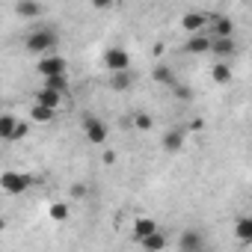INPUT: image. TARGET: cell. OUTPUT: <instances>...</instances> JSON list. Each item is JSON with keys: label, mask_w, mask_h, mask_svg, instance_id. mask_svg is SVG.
Masks as SVG:
<instances>
[{"label": "cell", "mask_w": 252, "mask_h": 252, "mask_svg": "<svg viewBox=\"0 0 252 252\" xmlns=\"http://www.w3.org/2000/svg\"><path fill=\"white\" fill-rule=\"evenodd\" d=\"M15 122H18V116H15V113H0V140H3V143H9V140H12Z\"/></svg>", "instance_id": "18"}, {"label": "cell", "mask_w": 252, "mask_h": 252, "mask_svg": "<svg viewBox=\"0 0 252 252\" xmlns=\"http://www.w3.org/2000/svg\"><path fill=\"white\" fill-rule=\"evenodd\" d=\"M116 160V152H104V163H113Z\"/></svg>", "instance_id": "28"}, {"label": "cell", "mask_w": 252, "mask_h": 252, "mask_svg": "<svg viewBox=\"0 0 252 252\" xmlns=\"http://www.w3.org/2000/svg\"><path fill=\"white\" fill-rule=\"evenodd\" d=\"M155 128V119L146 113V110H134V131H140V134H149Z\"/></svg>", "instance_id": "22"}, {"label": "cell", "mask_w": 252, "mask_h": 252, "mask_svg": "<svg viewBox=\"0 0 252 252\" xmlns=\"http://www.w3.org/2000/svg\"><path fill=\"white\" fill-rule=\"evenodd\" d=\"M184 143H187V128H169V131L160 137V149H163L166 155H181Z\"/></svg>", "instance_id": "5"}, {"label": "cell", "mask_w": 252, "mask_h": 252, "mask_svg": "<svg viewBox=\"0 0 252 252\" xmlns=\"http://www.w3.org/2000/svg\"><path fill=\"white\" fill-rule=\"evenodd\" d=\"M36 71H39V77L63 74V71H65V60H63V57H57V54H48V57H42V60L36 63Z\"/></svg>", "instance_id": "8"}, {"label": "cell", "mask_w": 252, "mask_h": 252, "mask_svg": "<svg viewBox=\"0 0 252 252\" xmlns=\"http://www.w3.org/2000/svg\"><path fill=\"white\" fill-rule=\"evenodd\" d=\"M202 128H205L202 119H193V122H190V131H202Z\"/></svg>", "instance_id": "27"}, {"label": "cell", "mask_w": 252, "mask_h": 252, "mask_svg": "<svg viewBox=\"0 0 252 252\" xmlns=\"http://www.w3.org/2000/svg\"><path fill=\"white\" fill-rule=\"evenodd\" d=\"M3 225H6V220H0V231H3Z\"/></svg>", "instance_id": "29"}, {"label": "cell", "mask_w": 252, "mask_h": 252, "mask_svg": "<svg viewBox=\"0 0 252 252\" xmlns=\"http://www.w3.org/2000/svg\"><path fill=\"white\" fill-rule=\"evenodd\" d=\"M27 131H30V125H27L24 119H18V122H15V131H12V140H24Z\"/></svg>", "instance_id": "24"}, {"label": "cell", "mask_w": 252, "mask_h": 252, "mask_svg": "<svg viewBox=\"0 0 252 252\" xmlns=\"http://www.w3.org/2000/svg\"><path fill=\"white\" fill-rule=\"evenodd\" d=\"M33 187V178L27 172H18V169H6L3 175H0V190L9 193V196H21Z\"/></svg>", "instance_id": "2"}, {"label": "cell", "mask_w": 252, "mask_h": 252, "mask_svg": "<svg viewBox=\"0 0 252 252\" xmlns=\"http://www.w3.org/2000/svg\"><path fill=\"white\" fill-rule=\"evenodd\" d=\"M45 12V6L39 3V0H15V15L21 18V21H33V18H39Z\"/></svg>", "instance_id": "11"}, {"label": "cell", "mask_w": 252, "mask_h": 252, "mask_svg": "<svg viewBox=\"0 0 252 252\" xmlns=\"http://www.w3.org/2000/svg\"><path fill=\"white\" fill-rule=\"evenodd\" d=\"M184 51H187V54H193V57H202V54H208V51H211V36H208V30L190 33V39H187Z\"/></svg>", "instance_id": "10"}, {"label": "cell", "mask_w": 252, "mask_h": 252, "mask_svg": "<svg viewBox=\"0 0 252 252\" xmlns=\"http://www.w3.org/2000/svg\"><path fill=\"white\" fill-rule=\"evenodd\" d=\"M63 98H65V95H60V92H54V89H45V86L36 92V104L54 107V110H60V107H63Z\"/></svg>", "instance_id": "15"}, {"label": "cell", "mask_w": 252, "mask_h": 252, "mask_svg": "<svg viewBox=\"0 0 252 252\" xmlns=\"http://www.w3.org/2000/svg\"><path fill=\"white\" fill-rule=\"evenodd\" d=\"M45 80V89H54V92H60V95H65L68 92V74L63 71V74H51V77H42Z\"/></svg>", "instance_id": "21"}, {"label": "cell", "mask_w": 252, "mask_h": 252, "mask_svg": "<svg viewBox=\"0 0 252 252\" xmlns=\"http://www.w3.org/2000/svg\"><path fill=\"white\" fill-rule=\"evenodd\" d=\"M80 125H83V134H86V140H89L92 146H104V143H107V125H104L98 116L86 113V116L80 119Z\"/></svg>", "instance_id": "3"}, {"label": "cell", "mask_w": 252, "mask_h": 252, "mask_svg": "<svg viewBox=\"0 0 252 252\" xmlns=\"http://www.w3.org/2000/svg\"><path fill=\"white\" fill-rule=\"evenodd\" d=\"M208 21H211V12H187V15H181V30L190 36V33H199V30H205L208 27Z\"/></svg>", "instance_id": "7"}, {"label": "cell", "mask_w": 252, "mask_h": 252, "mask_svg": "<svg viewBox=\"0 0 252 252\" xmlns=\"http://www.w3.org/2000/svg\"><path fill=\"white\" fill-rule=\"evenodd\" d=\"M231 77H234V71H231V63H228V60H217V63L211 65V80H214L217 86H228Z\"/></svg>", "instance_id": "12"}, {"label": "cell", "mask_w": 252, "mask_h": 252, "mask_svg": "<svg viewBox=\"0 0 252 252\" xmlns=\"http://www.w3.org/2000/svg\"><path fill=\"white\" fill-rule=\"evenodd\" d=\"M92 6L98 12H107V9H113V0H92Z\"/></svg>", "instance_id": "26"}, {"label": "cell", "mask_w": 252, "mask_h": 252, "mask_svg": "<svg viewBox=\"0 0 252 252\" xmlns=\"http://www.w3.org/2000/svg\"><path fill=\"white\" fill-rule=\"evenodd\" d=\"M208 54H214L217 60H234L237 57V39L234 36H211V51Z\"/></svg>", "instance_id": "4"}, {"label": "cell", "mask_w": 252, "mask_h": 252, "mask_svg": "<svg viewBox=\"0 0 252 252\" xmlns=\"http://www.w3.org/2000/svg\"><path fill=\"white\" fill-rule=\"evenodd\" d=\"M234 234H237V240L240 243H252V217H240L237 222H234Z\"/></svg>", "instance_id": "20"}, {"label": "cell", "mask_w": 252, "mask_h": 252, "mask_svg": "<svg viewBox=\"0 0 252 252\" xmlns=\"http://www.w3.org/2000/svg\"><path fill=\"white\" fill-rule=\"evenodd\" d=\"M83 196H89V187L86 184H74L71 187V199H83Z\"/></svg>", "instance_id": "25"}, {"label": "cell", "mask_w": 252, "mask_h": 252, "mask_svg": "<svg viewBox=\"0 0 252 252\" xmlns=\"http://www.w3.org/2000/svg\"><path fill=\"white\" fill-rule=\"evenodd\" d=\"M51 220H54V222H65V220H68V205L54 202V205H51Z\"/></svg>", "instance_id": "23"}, {"label": "cell", "mask_w": 252, "mask_h": 252, "mask_svg": "<svg viewBox=\"0 0 252 252\" xmlns=\"http://www.w3.org/2000/svg\"><path fill=\"white\" fill-rule=\"evenodd\" d=\"M104 65H107V71L131 68V54L125 51V48H107V51H104Z\"/></svg>", "instance_id": "6"}, {"label": "cell", "mask_w": 252, "mask_h": 252, "mask_svg": "<svg viewBox=\"0 0 252 252\" xmlns=\"http://www.w3.org/2000/svg\"><path fill=\"white\" fill-rule=\"evenodd\" d=\"M131 228H134V240H140V237H146V234H152V231L158 228V222H155L152 217H137Z\"/></svg>", "instance_id": "19"}, {"label": "cell", "mask_w": 252, "mask_h": 252, "mask_svg": "<svg viewBox=\"0 0 252 252\" xmlns=\"http://www.w3.org/2000/svg\"><path fill=\"white\" fill-rule=\"evenodd\" d=\"M134 80H137V74H134L131 68L110 71V89H116V92H125V89H131V86H134Z\"/></svg>", "instance_id": "13"}, {"label": "cell", "mask_w": 252, "mask_h": 252, "mask_svg": "<svg viewBox=\"0 0 252 252\" xmlns=\"http://www.w3.org/2000/svg\"><path fill=\"white\" fill-rule=\"evenodd\" d=\"M152 80L160 83V86H172V83H175V74H172V68H169L166 63H158V65L152 68Z\"/></svg>", "instance_id": "17"}, {"label": "cell", "mask_w": 252, "mask_h": 252, "mask_svg": "<svg viewBox=\"0 0 252 252\" xmlns=\"http://www.w3.org/2000/svg\"><path fill=\"white\" fill-rule=\"evenodd\" d=\"M178 249H181V252H202V249H205V234L196 231V228L181 231V237H178Z\"/></svg>", "instance_id": "9"}, {"label": "cell", "mask_w": 252, "mask_h": 252, "mask_svg": "<svg viewBox=\"0 0 252 252\" xmlns=\"http://www.w3.org/2000/svg\"><path fill=\"white\" fill-rule=\"evenodd\" d=\"M30 119H33V122H39V125H48V122H54V119H57V110L33 101V107H30Z\"/></svg>", "instance_id": "16"}, {"label": "cell", "mask_w": 252, "mask_h": 252, "mask_svg": "<svg viewBox=\"0 0 252 252\" xmlns=\"http://www.w3.org/2000/svg\"><path fill=\"white\" fill-rule=\"evenodd\" d=\"M57 30L54 27H39V30H33L30 36H27V42H24V48L30 51V54H48L51 48H57Z\"/></svg>", "instance_id": "1"}, {"label": "cell", "mask_w": 252, "mask_h": 252, "mask_svg": "<svg viewBox=\"0 0 252 252\" xmlns=\"http://www.w3.org/2000/svg\"><path fill=\"white\" fill-rule=\"evenodd\" d=\"M137 243H140L143 249H149V252H158V249H163V246H166V234H163V231H160V225H158V228H155L152 234L140 237Z\"/></svg>", "instance_id": "14"}]
</instances>
